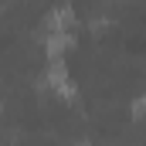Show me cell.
Returning a JSON list of instances; mask_svg holds the SVG:
<instances>
[{
    "label": "cell",
    "mask_w": 146,
    "mask_h": 146,
    "mask_svg": "<svg viewBox=\"0 0 146 146\" xmlns=\"http://www.w3.org/2000/svg\"><path fill=\"white\" fill-rule=\"evenodd\" d=\"M133 112H139V115H143V112H146V99H139V102H133Z\"/></svg>",
    "instance_id": "1"
}]
</instances>
